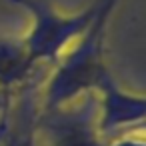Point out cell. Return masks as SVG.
<instances>
[{"mask_svg": "<svg viewBox=\"0 0 146 146\" xmlns=\"http://www.w3.org/2000/svg\"><path fill=\"white\" fill-rule=\"evenodd\" d=\"M22 98L14 104V94L0 108V146H34L38 110L30 86H22Z\"/></svg>", "mask_w": 146, "mask_h": 146, "instance_id": "cell-5", "label": "cell"}, {"mask_svg": "<svg viewBox=\"0 0 146 146\" xmlns=\"http://www.w3.org/2000/svg\"><path fill=\"white\" fill-rule=\"evenodd\" d=\"M108 146H146V140H144L142 130H140L138 134L126 132V134H122V136H116V138L108 140Z\"/></svg>", "mask_w": 146, "mask_h": 146, "instance_id": "cell-7", "label": "cell"}, {"mask_svg": "<svg viewBox=\"0 0 146 146\" xmlns=\"http://www.w3.org/2000/svg\"><path fill=\"white\" fill-rule=\"evenodd\" d=\"M8 2L22 6L28 12V30L22 36V44L26 48L28 60L38 64H56L58 58L70 48V44L88 28L92 22L98 0L84 10L64 12L46 0H8Z\"/></svg>", "mask_w": 146, "mask_h": 146, "instance_id": "cell-2", "label": "cell"}, {"mask_svg": "<svg viewBox=\"0 0 146 146\" xmlns=\"http://www.w3.org/2000/svg\"><path fill=\"white\" fill-rule=\"evenodd\" d=\"M36 132L46 146H108L98 130L96 94H86L48 112L38 110Z\"/></svg>", "mask_w": 146, "mask_h": 146, "instance_id": "cell-3", "label": "cell"}, {"mask_svg": "<svg viewBox=\"0 0 146 146\" xmlns=\"http://www.w3.org/2000/svg\"><path fill=\"white\" fill-rule=\"evenodd\" d=\"M98 102V130L104 140H112L134 128L144 126L146 118V98L126 90L114 74L104 80L96 92Z\"/></svg>", "mask_w": 146, "mask_h": 146, "instance_id": "cell-4", "label": "cell"}, {"mask_svg": "<svg viewBox=\"0 0 146 146\" xmlns=\"http://www.w3.org/2000/svg\"><path fill=\"white\" fill-rule=\"evenodd\" d=\"M12 94H14V92H6V90H2V88H0V108L4 106V102H6V100H8Z\"/></svg>", "mask_w": 146, "mask_h": 146, "instance_id": "cell-8", "label": "cell"}, {"mask_svg": "<svg viewBox=\"0 0 146 146\" xmlns=\"http://www.w3.org/2000/svg\"><path fill=\"white\" fill-rule=\"evenodd\" d=\"M36 66L28 60L22 38L0 34V88L16 92L28 84Z\"/></svg>", "mask_w": 146, "mask_h": 146, "instance_id": "cell-6", "label": "cell"}, {"mask_svg": "<svg viewBox=\"0 0 146 146\" xmlns=\"http://www.w3.org/2000/svg\"><path fill=\"white\" fill-rule=\"evenodd\" d=\"M122 0H98V10L88 28L70 44L54 64L40 100V112L66 106L86 94H96L112 70L106 62L108 22Z\"/></svg>", "mask_w": 146, "mask_h": 146, "instance_id": "cell-1", "label": "cell"}]
</instances>
